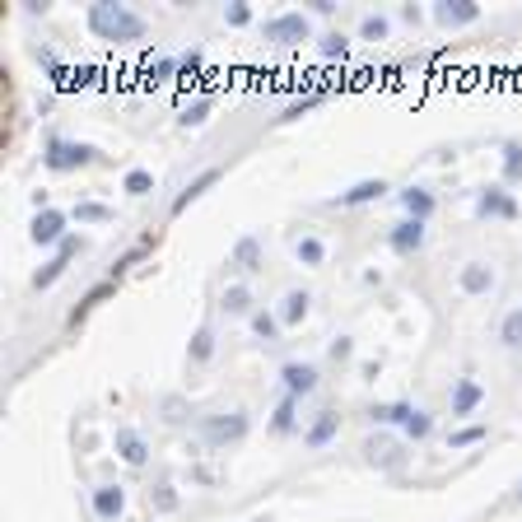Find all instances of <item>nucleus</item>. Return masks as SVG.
I'll return each mask as SVG.
<instances>
[{"mask_svg": "<svg viewBox=\"0 0 522 522\" xmlns=\"http://www.w3.org/2000/svg\"><path fill=\"white\" fill-rule=\"evenodd\" d=\"M85 29L98 42L131 47V42H145L150 38V19L135 14L131 5H117V0H94V5L85 10Z\"/></svg>", "mask_w": 522, "mask_h": 522, "instance_id": "obj_1", "label": "nucleus"}, {"mask_svg": "<svg viewBox=\"0 0 522 522\" xmlns=\"http://www.w3.org/2000/svg\"><path fill=\"white\" fill-rule=\"evenodd\" d=\"M247 434H252V416H247L243 406H234V410H215V416H201V420H197V438H201L210 453L238 448Z\"/></svg>", "mask_w": 522, "mask_h": 522, "instance_id": "obj_2", "label": "nucleus"}, {"mask_svg": "<svg viewBox=\"0 0 522 522\" xmlns=\"http://www.w3.org/2000/svg\"><path fill=\"white\" fill-rule=\"evenodd\" d=\"M94 163H103L98 145L66 141V135H57V131L47 135V145H42V169L47 173H79V169H94Z\"/></svg>", "mask_w": 522, "mask_h": 522, "instance_id": "obj_3", "label": "nucleus"}, {"mask_svg": "<svg viewBox=\"0 0 522 522\" xmlns=\"http://www.w3.org/2000/svg\"><path fill=\"white\" fill-rule=\"evenodd\" d=\"M261 38L270 47H304L313 38V10H280L261 23Z\"/></svg>", "mask_w": 522, "mask_h": 522, "instance_id": "obj_4", "label": "nucleus"}, {"mask_svg": "<svg viewBox=\"0 0 522 522\" xmlns=\"http://www.w3.org/2000/svg\"><path fill=\"white\" fill-rule=\"evenodd\" d=\"M472 215L476 219H513L522 215V206H517V197L504 187V182H485V187H476V197H472Z\"/></svg>", "mask_w": 522, "mask_h": 522, "instance_id": "obj_5", "label": "nucleus"}, {"mask_svg": "<svg viewBox=\"0 0 522 522\" xmlns=\"http://www.w3.org/2000/svg\"><path fill=\"white\" fill-rule=\"evenodd\" d=\"M85 247H89V238H85V234H70V238L57 247V252H51V257L33 270V289H38V294H42V289H51V285H57V280L66 276V270L75 266V257L85 252Z\"/></svg>", "mask_w": 522, "mask_h": 522, "instance_id": "obj_6", "label": "nucleus"}, {"mask_svg": "<svg viewBox=\"0 0 522 522\" xmlns=\"http://www.w3.org/2000/svg\"><path fill=\"white\" fill-rule=\"evenodd\" d=\"M70 238V210H57V206H47V210H33V219H29V243L33 247H57Z\"/></svg>", "mask_w": 522, "mask_h": 522, "instance_id": "obj_7", "label": "nucleus"}, {"mask_svg": "<svg viewBox=\"0 0 522 522\" xmlns=\"http://www.w3.org/2000/svg\"><path fill=\"white\" fill-rule=\"evenodd\" d=\"M317 388H322V369L317 364H308V360H285L280 364V392L285 397L308 401V397H317Z\"/></svg>", "mask_w": 522, "mask_h": 522, "instance_id": "obj_8", "label": "nucleus"}, {"mask_svg": "<svg viewBox=\"0 0 522 522\" xmlns=\"http://www.w3.org/2000/svg\"><path fill=\"white\" fill-rule=\"evenodd\" d=\"M382 243L392 247L397 257H420L425 243H429V224H420V219H397V224H388V234H382Z\"/></svg>", "mask_w": 522, "mask_h": 522, "instance_id": "obj_9", "label": "nucleus"}, {"mask_svg": "<svg viewBox=\"0 0 522 522\" xmlns=\"http://www.w3.org/2000/svg\"><path fill=\"white\" fill-rule=\"evenodd\" d=\"M388 191H392L388 178H360V182H350L345 191H336V197L326 201V206H332V210H354V206H373V201H382Z\"/></svg>", "mask_w": 522, "mask_h": 522, "instance_id": "obj_10", "label": "nucleus"}, {"mask_svg": "<svg viewBox=\"0 0 522 522\" xmlns=\"http://www.w3.org/2000/svg\"><path fill=\"white\" fill-rule=\"evenodd\" d=\"M485 406V388L472 378V373H462L453 378V388H448V410H453V420H466V416H476V410Z\"/></svg>", "mask_w": 522, "mask_h": 522, "instance_id": "obj_11", "label": "nucleus"}, {"mask_svg": "<svg viewBox=\"0 0 522 522\" xmlns=\"http://www.w3.org/2000/svg\"><path fill=\"white\" fill-rule=\"evenodd\" d=\"M336 438H341V410H332V406H322L317 416L308 420V429H304V448L322 453V448H332Z\"/></svg>", "mask_w": 522, "mask_h": 522, "instance_id": "obj_12", "label": "nucleus"}, {"mask_svg": "<svg viewBox=\"0 0 522 522\" xmlns=\"http://www.w3.org/2000/svg\"><path fill=\"white\" fill-rule=\"evenodd\" d=\"M364 457L378 466V472H401L406 448H401V438H392V434H369L364 438Z\"/></svg>", "mask_w": 522, "mask_h": 522, "instance_id": "obj_13", "label": "nucleus"}, {"mask_svg": "<svg viewBox=\"0 0 522 522\" xmlns=\"http://www.w3.org/2000/svg\"><path fill=\"white\" fill-rule=\"evenodd\" d=\"M397 201H401L406 219H420V224H429L434 210H438V197H434V191H429L425 182H406V187L397 191Z\"/></svg>", "mask_w": 522, "mask_h": 522, "instance_id": "obj_14", "label": "nucleus"}, {"mask_svg": "<svg viewBox=\"0 0 522 522\" xmlns=\"http://www.w3.org/2000/svg\"><path fill=\"white\" fill-rule=\"evenodd\" d=\"M434 23L438 29H466V23L481 19V5L476 0H434Z\"/></svg>", "mask_w": 522, "mask_h": 522, "instance_id": "obj_15", "label": "nucleus"}, {"mask_svg": "<svg viewBox=\"0 0 522 522\" xmlns=\"http://www.w3.org/2000/svg\"><path fill=\"white\" fill-rule=\"evenodd\" d=\"M113 453H117L126 466H145V462H150V438L135 429V425H117V434H113Z\"/></svg>", "mask_w": 522, "mask_h": 522, "instance_id": "obj_16", "label": "nucleus"}, {"mask_svg": "<svg viewBox=\"0 0 522 522\" xmlns=\"http://www.w3.org/2000/svg\"><path fill=\"white\" fill-rule=\"evenodd\" d=\"M494 285H499V270H494L490 261H466V266L457 270V289L472 294V298H485Z\"/></svg>", "mask_w": 522, "mask_h": 522, "instance_id": "obj_17", "label": "nucleus"}, {"mask_svg": "<svg viewBox=\"0 0 522 522\" xmlns=\"http://www.w3.org/2000/svg\"><path fill=\"white\" fill-rule=\"evenodd\" d=\"M219 178H224V163H210V169H201V173L191 178V182H187V187L178 191V197H173V206H169V210H173V215H182V210H187L191 201H201L210 187H219Z\"/></svg>", "mask_w": 522, "mask_h": 522, "instance_id": "obj_18", "label": "nucleus"}, {"mask_svg": "<svg viewBox=\"0 0 522 522\" xmlns=\"http://www.w3.org/2000/svg\"><path fill=\"white\" fill-rule=\"evenodd\" d=\"M89 504H94L98 522H117V517L126 513V490H122V485H113V481H103V485H94Z\"/></svg>", "mask_w": 522, "mask_h": 522, "instance_id": "obj_19", "label": "nucleus"}, {"mask_svg": "<svg viewBox=\"0 0 522 522\" xmlns=\"http://www.w3.org/2000/svg\"><path fill=\"white\" fill-rule=\"evenodd\" d=\"M33 57H38V66H42V75H47V85L57 89V94L75 89V66H66L51 47H33Z\"/></svg>", "mask_w": 522, "mask_h": 522, "instance_id": "obj_20", "label": "nucleus"}, {"mask_svg": "<svg viewBox=\"0 0 522 522\" xmlns=\"http://www.w3.org/2000/svg\"><path fill=\"white\" fill-rule=\"evenodd\" d=\"M229 266H238L243 276H257V270L266 266V252H261V238L257 234H243L234 247H229Z\"/></svg>", "mask_w": 522, "mask_h": 522, "instance_id": "obj_21", "label": "nucleus"}, {"mask_svg": "<svg viewBox=\"0 0 522 522\" xmlns=\"http://www.w3.org/2000/svg\"><path fill=\"white\" fill-rule=\"evenodd\" d=\"M308 313H313V294H308V289H285V294H280V304H276L280 326H304Z\"/></svg>", "mask_w": 522, "mask_h": 522, "instance_id": "obj_22", "label": "nucleus"}, {"mask_svg": "<svg viewBox=\"0 0 522 522\" xmlns=\"http://www.w3.org/2000/svg\"><path fill=\"white\" fill-rule=\"evenodd\" d=\"M219 313H224V317H252V313H257V294H252V285L234 280L224 294H219Z\"/></svg>", "mask_w": 522, "mask_h": 522, "instance_id": "obj_23", "label": "nucleus"}, {"mask_svg": "<svg viewBox=\"0 0 522 522\" xmlns=\"http://www.w3.org/2000/svg\"><path fill=\"white\" fill-rule=\"evenodd\" d=\"M416 410L420 406H410V401H378V406H369L364 416H369V425H397V429H406L410 420H416Z\"/></svg>", "mask_w": 522, "mask_h": 522, "instance_id": "obj_24", "label": "nucleus"}, {"mask_svg": "<svg viewBox=\"0 0 522 522\" xmlns=\"http://www.w3.org/2000/svg\"><path fill=\"white\" fill-rule=\"evenodd\" d=\"M298 406H304L298 397H285V392H280V401H276V410H270L266 429L276 434V438H289V434H298V429H304V425H298Z\"/></svg>", "mask_w": 522, "mask_h": 522, "instance_id": "obj_25", "label": "nucleus"}, {"mask_svg": "<svg viewBox=\"0 0 522 522\" xmlns=\"http://www.w3.org/2000/svg\"><path fill=\"white\" fill-rule=\"evenodd\" d=\"M210 360H215V326L201 322L197 332H191V341H187V369H206Z\"/></svg>", "mask_w": 522, "mask_h": 522, "instance_id": "obj_26", "label": "nucleus"}, {"mask_svg": "<svg viewBox=\"0 0 522 522\" xmlns=\"http://www.w3.org/2000/svg\"><path fill=\"white\" fill-rule=\"evenodd\" d=\"M210 107H215V94H206V89H201V94H191V98L178 107V126H182V131L206 126V122H210Z\"/></svg>", "mask_w": 522, "mask_h": 522, "instance_id": "obj_27", "label": "nucleus"}, {"mask_svg": "<svg viewBox=\"0 0 522 522\" xmlns=\"http://www.w3.org/2000/svg\"><path fill=\"white\" fill-rule=\"evenodd\" d=\"M354 38L369 42V47H382V42L392 38V19L382 14V10H369V14L360 19V29H354Z\"/></svg>", "mask_w": 522, "mask_h": 522, "instance_id": "obj_28", "label": "nucleus"}, {"mask_svg": "<svg viewBox=\"0 0 522 522\" xmlns=\"http://www.w3.org/2000/svg\"><path fill=\"white\" fill-rule=\"evenodd\" d=\"M107 298H117V285H113V280L94 285V289H89L85 298H79V304L70 308V317H66V326H79V322H85V317H89V313H94L98 304H107Z\"/></svg>", "mask_w": 522, "mask_h": 522, "instance_id": "obj_29", "label": "nucleus"}, {"mask_svg": "<svg viewBox=\"0 0 522 522\" xmlns=\"http://www.w3.org/2000/svg\"><path fill=\"white\" fill-rule=\"evenodd\" d=\"M499 182L504 187H522V141H504L499 145Z\"/></svg>", "mask_w": 522, "mask_h": 522, "instance_id": "obj_30", "label": "nucleus"}, {"mask_svg": "<svg viewBox=\"0 0 522 522\" xmlns=\"http://www.w3.org/2000/svg\"><path fill=\"white\" fill-rule=\"evenodd\" d=\"M247 326H252V336L261 341V345H280V317H276V308H257L252 317H247Z\"/></svg>", "mask_w": 522, "mask_h": 522, "instance_id": "obj_31", "label": "nucleus"}, {"mask_svg": "<svg viewBox=\"0 0 522 522\" xmlns=\"http://www.w3.org/2000/svg\"><path fill=\"white\" fill-rule=\"evenodd\" d=\"M294 261H298V266H308V270L326 266V243H322L317 234H304V238H294Z\"/></svg>", "mask_w": 522, "mask_h": 522, "instance_id": "obj_32", "label": "nucleus"}, {"mask_svg": "<svg viewBox=\"0 0 522 522\" xmlns=\"http://www.w3.org/2000/svg\"><path fill=\"white\" fill-rule=\"evenodd\" d=\"M317 57L322 61H350V38L341 33V29H326V33H317Z\"/></svg>", "mask_w": 522, "mask_h": 522, "instance_id": "obj_33", "label": "nucleus"}, {"mask_svg": "<svg viewBox=\"0 0 522 522\" xmlns=\"http://www.w3.org/2000/svg\"><path fill=\"white\" fill-rule=\"evenodd\" d=\"M490 438V425H462V429H448V453H462V448H476V444H485Z\"/></svg>", "mask_w": 522, "mask_h": 522, "instance_id": "obj_34", "label": "nucleus"}, {"mask_svg": "<svg viewBox=\"0 0 522 522\" xmlns=\"http://www.w3.org/2000/svg\"><path fill=\"white\" fill-rule=\"evenodd\" d=\"M70 219H79V224H113L117 210H113V206H103V201H75Z\"/></svg>", "mask_w": 522, "mask_h": 522, "instance_id": "obj_35", "label": "nucleus"}, {"mask_svg": "<svg viewBox=\"0 0 522 522\" xmlns=\"http://www.w3.org/2000/svg\"><path fill=\"white\" fill-rule=\"evenodd\" d=\"M499 345H504V350H522V304H513V308L499 317Z\"/></svg>", "mask_w": 522, "mask_h": 522, "instance_id": "obj_36", "label": "nucleus"}, {"mask_svg": "<svg viewBox=\"0 0 522 522\" xmlns=\"http://www.w3.org/2000/svg\"><path fill=\"white\" fill-rule=\"evenodd\" d=\"M201 70H206V51L201 47H182L178 51V79L191 85V79H201Z\"/></svg>", "mask_w": 522, "mask_h": 522, "instance_id": "obj_37", "label": "nucleus"}, {"mask_svg": "<svg viewBox=\"0 0 522 522\" xmlns=\"http://www.w3.org/2000/svg\"><path fill=\"white\" fill-rule=\"evenodd\" d=\"M150 247H154V238H141V243L131 247V252H122V257L113 261V270H107V280H113V285H122V276H126V270H131L135 261H141V257L150 252Z\"/></svg>", "mask_w": 522, "mask_h": 522, "instance_id": "obj_38", "label": "nucleus"}, {"mask_svg": "<svg viewBox=\"0 0 522 522\" xmlns=\"http://www.w3.org/2000/svg\"><path fill=\"white\" fill-rule=\"evenodd\" d=\"M159 420L173 425V429H182V425H191V406H187L182 397H163V401H159Z\"/></svg>", "mask_w": 522, "mask_h": 522, "instance_id": "obj_39", "label": "nucleus"}, {"mask_svg": "<svg viewBox=\"0 0 522 522\" xmlns=\"http://www.w3.org/2000/svg\"><path fill=\"white\" fill-rule=\"evenodd\" d=\"M122 191H126V197H135V201H141V197H150V191H154V173H150V169H126Z\"/></svg>", "mask_w": 522, "mask_h": 522, "instance_id": "obj_40", "label": "nucleus"}, {"mask_svg": "<svg viewBox=\"0 0 522 522\" xmlns=\"http://www.w3.org/2000/svg\"><path fill=\"white\" fill-rule=\"evenodd\" d=\"M219 19H224L229 29H247V23H252L257 14H252V5H247V0H229V5L219 10Z\"/></svg>", "mask_w": 522, "mask_h": 522, "instance_id": "obj_41", "label": "nucleus"}, {"mask_svg": "<svg viewBox=\"0 0 522 522\" xmlns=\"http://www.w3.org/2000/svg\"><path fill=\"white\" fill-rule=\"evenodd\" d=\"M401 434H406V444H425V438H434V416L429 410H416V420H410Z\"/></svg>", "mask_w": 522, "mask_h": 522, "instance_id": "obj_42", "label": "nucleus"}, {"mask_svg": "<svg viewBox=\"0 0 522 522\" xmlns=\"http://www.w3.org/2000/svg\"><path fill=\"white\" fill-rule=\"evenodd\" d=\"M326 98V89H313V94H304V98H294L289 107H285V113H280V122H298V117H304V113H313V107Z\"/></svg>", "mask_w": 522, "mask_h": 522, "instance_id": "obj_43", "label": "nucleus"}, {"mask_svg": "<svg viewBox=\"0 0 522 522\" xmlns=\"http://www.w3.org/2000/svg\"><path fill=\"white\" fill-rule=\"evenodd\" d=\"M150 79H154V85H173V79H178V57H173V51H163V57H154Z\"/></svg>", "mask_w": 522, "mask_h": 522, "instance_id": "obj_44", "label": "nucleus"}, {"mask_svg": "<svg viewBox=\"0 0 522 522\" xmlns=\"http://www.w3.org/2000/svg\"><path fill=\"white\" fill-rule=\"evenodd\" d=\"M150 504H154L159 513H173V508H178V490H173V481H159V485L150 490Z\"/></svg>", "mask_w": 522, "mask_h": 522, "instance_id": "obj_45", "label": "nucleus"}, {"mask_svg": "<svg viewBox=\"0 0 522 522\" xmlns=\"http://www.w3.org/2000/svg\"><path fill=\"white\" fill-rule=\"evenodd\" d=\"M332 360H336V364H350V360H354V341H350V336H336V341H332Z\"/></svg>", "mask_w": 522, "mask_h": 522, "instance_id": "obj_46", "label": "nucleus"}, {"mask_svg": "<svg viewBox=\"0 0 522 522\" xmlns=\"http://www.w3.org/2000/svg\"><path fill=\"white\" fill-rule=\"evenodd\" d=\"M98 79V66H75V89H89Z\"/></svg>", "mask_w": 522, "mask_h": 522, "instance_id": "obj_47", "label": "nucleus"}, {"mask_svg": "<svg viewBox=\"0 0 522 522\" xmlns=\"http://www.w3.org/2000/svg\"><path fill=\"white\" fill-rule=\"evenodd\" d=\"M513 499H517V504H522V485H517V490H513Z\"/></svg>", "mask_w": 522, "mask_h": 522, "instance_id": "obj_48", "label": "nucleus"}, {"mask_svg": "<svg viewBox=\"0 0 522 522\" xmlns=\"http://www.w3.org/2000/svg\"><path fill=\"white\" fill-rule=\"evenodd\" d=\"M257 522H266V517H257Z\"/></svg>", "mask_w": 522, "mask_h": 522, "instance_id": "obj_49", "label": "nucleus"}]
</instances>
